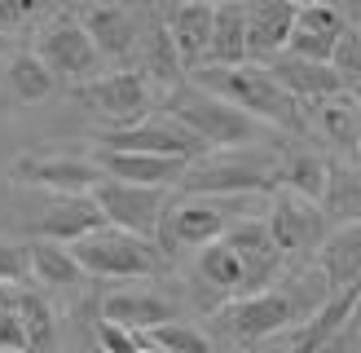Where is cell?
I'll return each mask as SVG.
<instances>
[{
    "mask_svg": "<svg viewBox=\"0 0 361 353\" xmlns=\"http://www.w3.org/2000/svg\"><path fill=\"white\" fill-rule=\"evenodd\" d=\"M194 84L207 93L225 97L229 106H238L243 115H251L264 128L282 133H304V111L286 88L269 76L264 62H243V66H198Z\"/></svg>",
    "mask_w": 361,
    "mask_h": 353,
    "instance_id": "1",
    "label": "cell"
},
{
    "mask_svg": "<svg viewBox=\"0 0 361 353\" xmlns=\"http://www.w3.org/2000/svg\"><path fill=\"white\" fill-rule=\"evenodd\" d=\"M164 111L180 124V128H190L207 150H243L264 128V124H256L251 115H243L238 106H229L225 97L207 93V88H198V84L172 88Z\"/></svg>",
    "mask_w": 361,
    "mask_h": 353,
    "instance_id": "2",
    "label": "cell"
},
{
    "mask_svg": "<svg viewBox=\"0 0 361 353\" xmlns=\"http://www.w3.org/2000/svg\"><path fill=\"white\" fill-rule=\"evenodd\" d=\"M194 199H238V194H274L278 190V164L251 155H216L194 159L185 176L176 181Z\"/></svg>",
    "mask_w": 361,
    "mask_h": 353,
    "instance_id": "3",
    "label": "cell"
},
{
    "mask_svg": "<svg viewBox=\"0 0 361 353\" xmlns=\"http://www.w3.org/2000/svg\"><path fill=\"white\" fill-rule=\"evenodd\" d=\"M80 270L93 278H154L164 270V256L159 247L141 234H128V229L102 225L97 234H88L80 243H71Z\"/></svg>",
    "mask_w": 361,
    "mask_h": 353,
    "instance_id": "4",
    "label": "cell"
},
{
    "mask_svg": "<svg viewBox=\"0 0 361 353\" xmlns=\"http://www.w3.org/2000/svg\"><path fill=\"white\" fill-rule=\"evenodd\" d=\"M75 97L88 111H97L102 119H111V128L137 124L154 111V84L137 66H123V71H111V76H93L88 84H75Z\"/></svg>",
    "mask_w": 361,
    "mask_h": 353,
    "instance_id": "5",
    "label": "cell"
},
{
    "mask_svg": "<svg viewBox=\"0 0 361 353\" xmlns=\"http://www.w3.org/2000/svg\"><path fill=\"white\" fill-rule=\"evenodd\" d=\"M97 150H133V155H168V159H203L207 146L198 141L190 128H180L172 115H146L137 124H123V128H106L93 137Z\"/></svg>",
    "mask_w": 361,
    "mask_h": 353,
    "instance_id": "6",
    "label": "cell"
},
{
    "mask_svg": "<svg viewBox=\"0 0 361 353\" xmlns=\"http://www.w3.org/2000/svg\"><path fill=\"white\" fill-rule=\"evenodd\" d=\"M88 194H93V203L102 208L106 225L128 229V234H141V239H154L159 221H164V212H168V190L164 186H128V181L102 176Z\"/></svg>",
    "mask_w": 361,
    "mask_h": 353,
    "instance_id": "7",
    "label": "cell"
},
{
    "mask_svg": "<svg viewBox=\"0 0 361 353\" xmlns=\"http://www.w3.org/2000/svg\"><path fill=\"white\" fill-rule=\"evenodd\" d=\"M35 58H40L58 80H71V84H88L97 76L102 66V53L93 49V40H88V31L80 18L71 13H58L53 23L40 31V40H35Z\"/></svg>",
    "mask_w": 361,
    "mask_h": 353,
    "instance_id": "8",
    "label": "cell"
},
{
    "mask_svg": "<svg viewBox=\"0 0 361 353\" xmlns=\"http://www.w3.org/2000/svg\"><path fill=\"white\" fill-rule=\"evenodd\" d=\"M295 318H300V305L291 300V292L264 287V292H247L238 300H229L221 309V327L233 340H264V335L286 331Z\"/></svg>",
    "mask_w": 361,
    "mask_h": 353,
    "instance_id": "9",
    "label": "cell"
},
{
    "mask_svg": "<svg viewBox=\"0 0 361 353\" xmlns=\"http://www.w3.org/2000/svg\"><path fill=\"white\" fill-rule=\"evenodd\" d=\"M269 239L278 243L282 256H304L317 252L322 239H326V217L313 199H300L291 190H274V203H269Z\"/></svg>",
    "mask_w": 361,
    "mask_h": 353,
    "instance_id": "10",
    "label": "cell"
},
{
    "mask_svg": "<svg viewBox=\"0 0 361 353\" xmlns=\"http://www.w3.org/2000/svg\"><path fill=\"white\" fill-rule=\"evenodd\" d=\"M9 176L18 186H40L53 194H88L102 181V168L80 155H23L9 164Z\"/></svg>",
    "mask_w": 361,
    "mask_h": 353,
    "instance_id": "11",
    "label": "cell"
},
{
    "mask_svg": "<svg viewBox=\"0 0 361 353\" xmlns=\"http://www.w3.org/2000/svg\"><path fill=\"white\" fill-rule=\"evenodd\" d=\"M102 225H106V217L93 203V194H53V203L31 217V234L71 247V243L88 239V234H97Z\"/></svg>",
    "mask_w": 361,
    "mask_h": 353,
    "instance_id": "12",
    "label": "cell"
},
{
    "mask_svg": "<svg viewBox=\"0 0 361 353\" xmlns=\"http://www.w3.org/2000/svg\"><path fill=\"white\" fill-rule=\"evenodd\" d=\"M225 243L233 247V256L243 265V296L247 292H264L269 282L282 274V252L278 243L269 239V225L264 221H238L225 229Z\"/></svg>",
    "mask_w": 361,
    "mask_h": 353,
    "instance_id": "13",
    "label": "cell"
},
{
    "mask_svg": "<svg viewBox=\"0 0 361 353\" xmlns=\"http://www.w3.org/2000/svg\"><path fill=\"white\" fill-rule=\"evenodd\" d=\"M247 13V62H269L286 53V40L295 31L291 0H243Z\"/></svg>",
    "mask_w": 361,
    "mask_h": 353,
    "instance_id": "14",
    "label": "cell"
},
{
    "mask_svg": "<svg viewBox=\"0 0 361 353\" xmlns=\"http://www.w3.org/2000/svg\"><path fill=\"white\" fill-rule=\"evenodd\" d=\"M264 66L295 102H326V97L344 93V80H339V71L331 62H309V58H295V53H278Z\"/></svg>",
    "mask_w": 361,
    "mask_h": 353,
    "instance_id": "15",
    "label": "cell"
},
{
    "mask_svg": "<svg viewBox=\"0 0 361 353\" xmlns=\"http://www.w3.org/2000/svg\"><path fill=\"white\" fill-rule=\"evenodd\" d=\"M93 164L102 168V176L111 181H128V186H164L172 190L185 176V159H168V155H133V150H97Z\"/></svg>",
    "mask_w": 361,
    "mask_h": 353,
    "instance_id": "16",
    "label": "cell"
},
{
    "mask_svg": "<svg viewBox=\"0 0 361 353\" xmlns=\"http://www.w3.org/2000/svg\"><path fill=\"white\" fill-rule=\"evenodd\" d=\"M80 23H84L88 40H93V49L102 53V58L123 62L128 53H137V40H141V31H137V13H133V9H123L119 0H97V5L80 18Z\"/></svg>",
    "mask_w": 361,
    "mask_h": 353,
    "instance_id": "17",
    "label": "cell"
},
{
    "mask_svg": "<svg viewBox=\"0 0 361 353\" xmlns=\"http://www.w3.org/2000/svg\"><path fill=\"white\" fill-rule=\"evenodd\" d=\"M225 212L216 208L212 199H190L185 203H176L164 212V221H159V234H164L168 243L176 247H207L216 239H225Z\"/></svg>",
    "mask_w": 361,
    "mask_h": 353,
    "instance_id": "18",
    "label": "cell"
},
{
    "mask_svg": "<svg viewBox=\"0 0 361 353\" xmlns=\"http://www.w3.org/2000/svg\"><path fill=\"white\" fill-rule=\"evenodd\" d=\"M361 309V287H344V292H331L322 305L300 323L295 340H291V353H317L322 345H331L344 327H353V318Z\"/></svg>",
    "mask_w": 361,
    "mask_h": 353,
    "instance_id": "19",
    "label": "cell"
},
{
    "mask_svg": "<svg viewBox=\"0 0 361 353\" xmlns=\"http://www.w3.org/2000/svg\"><path fill=\"white\" fill-rule=\"evenodd\" d=\"M317 274L326 278L331 292L361 287V221L331 229L317 247Z\"/></svg>",
    "mask_w": 361,
    "mask_h": 353,
    "instance_id": "20",
    "label": "cell"
},
{
    "mask_svg": "<svg viewBox=\"0 0 361 353\" xmlns=\"http://www.w3.org/2000/svg\"><path fill=\"white\" fill-rule=\"evenodd\" d=\"M212 13L216 5L212 0H180V5L168 13V35H172V44L180 53V66L185 71H198L207 58V40H212Z\"/></svg>",
    "mask_w": 361,
    "mask_h": 353,
    "instance_id": "21",
    "label": "cell"
},
{
    "mask_svg": "<svg viewBox=\"0 0 361 353\" xmlns=\"http://www.w3.org/2000/svg\"><path fill=\"white\" fill-rule=\"evenodd\" d=\"M102 318L115 327H128V331H150L159 323H176V305L168 296L123 287V292H111L102 300Z\"/></svg>",
    "mask_w": 361,
    "mask_h": 353,
    "instance_id": "22",
    "label": "cell"
},
{
    "mask_svg": "<svg viewBox=\"0 0 361 353\" xmlns=\"http://www.w3.org/2000/svg\"><path fill=\"white\" fill-rule=\"evenodd\" d=\"M247 62V13L243 0H221L212 13V40L203 66H243Z\"/></svg>",
    "mask_w": 361,
    "mask_h": 353,
    "instance_id": "23",
    "label": "cell"
},
{
    "mask_svg": "<svg viewBox=\"0 0 361 353\" xmlns=\"http://www.w3.org/2000/svg\"><path fill=\"white\" fill-rule=\"evenodd\" d=\"M137 49H141V66L137 71L150 84H159L164 93H172V88L185 84V66H180V53H176V44H172V35H168L164 23H154L146 35H141Z\"/></svg>",
    "mask_w": 361,
    "mask_h": 353,
    "instance_id": "24",
    "label": "cell"
},
{
    "mask_svg": "<svg viewBox=\"0 0 361 353\" xmlns=\"http://www.w3.org/2000/svg\"><path fill=\"white\" fill-rule=\"evenodd\" d=\"M27 261H31V278L44 282V287H80L84 270L75 252L66 243H49V239H31L27 243Z\"/></svg>",
    "mask_w": 361,
    "mask_h": 353,
    "instance_id": "25",
    "label": "cell"
},
{
    "mask_svg": "<svg viewBox=\"0 0 361 353\" xmlns=\"http://www.w3.org/2000/svg\"><path fill=\"white\" fill-rule=\"evenodd\" d=\"M317 208H322V217L335 221V225H353V221H361V168L331 164L326 194H322Z\"/></svg>",
    "mask_w": 361,
    "mask_h": 353,
    "instance_id": "26",
    "label": "cell"
},
{
    "mask_svg": "<svg viewBox=\"0 0 361 353\" xmlns=\"http://www.w3.org/2000/svg\"><path fill=\"white\" fill-rule=\"evenodd\" d=\"M18 318H23V335H27V353H58V318H53V305L23 287L18 292Z\"/></svg>",
    "mask_w": 361,
    "mask_h": 353,
    "instance_id": "27",
    "label": "cell"
},
{
    "mask_svg": "<svg viewBox=\"0 0 361 353\" xmlns=\"http://www.w3.org/2000/svg\"><path fill=\"white\" fill-rule=\"evenodd\" d=\"M326 176H331V164L313 150H300L286 164H278V186L313 203H322V194H326Z\"/></svg>",
    "mask_w": 361,
    "mask_h": 353,
    "instance_id": "28",
    "label": "cell"
},
{
    "mask_svg": "<svg viewBox=\"0 0 361 353\" xmlns=\"http://www.w3.org/2000/svg\"><path fill=\"white\" fill-rule=\"evenodd\" d=\"M5 80H9L13 102H23V106L44 102V97H53V88H58V76H53L35 53H18L9 62V71H5Z\"/></svg>",
    "mask_w": 361,
    "mask_h": 353,
    "instance_id": "29",
    "label": "cell"
},
{
    "mask_svg": "<svg viewBox=\"0 0 361 353\" xmlns=\"http://www.w3.org/2000/svg\"><path fill=\"white\" fill-rule=\"evenodd\" d=\"M198 274H203V282L216 292H229V296L243 292V265H238V256H233V247L225 239H216L198 252Z\"/></svg>",
    "mask_w": 361,
    "mask_h": 353,
    "instance_id": "30",
    "label": "cell"
},
{
    "mask_svg": "<svg viewBox=\"0 0 361 353\" xmlns=\"http://www.w3.org/2000/svg\"><path fill=\"white\" fill-rule=\"evenodd\" d=\"M141 340L159 353H212V340L190 323H159L150 331H141Z\"/></svg>",
    "mask_w": 361,
    "mask_h": 353,
    "instance_id": "31",
    "label": "cell"
},
{
    "mask_svg": "<svg viewBox=\"0 0 361 353\" xmlns=\"http://www.w3.org/2000/svg\"><path fill=\"white\" fill-rule=\"evenodd\" d=\"M317 119H322V128H326L331 141H339V146H353L357 141V106L353 97H326V102H317Z\"/></svg>",
    "mask_w": 361,
    "mask_h": 353,
    "instance_id": "32",
    "label": "cell"
},
{
    "mask_svg": "<svg viewBox=\"0 0 361 353\" xmlns=\"http://www.w3.org/2000/svg\"><path fill=\"white\" fill-rule=\"evenodd\" d=\"M331 66L339 71L344 88H361V27H344V35L335 40V53H331Z\"/></svg>",
    "mask_w": 361,
    "mask_h": 353,
    "instance_id": "33",
    "label": "cell"
},
{
    "mask_svg": "<svg viewBox=\"0 0 361 353\" xmlns=\"http://www.w3.org/2000/svg\"><path fill=\"white\" fill-rule=\"evenodd\" d=\"M295 27L317 31V35H344L348 18L339 13L331 0H322V5H300V9H295Z\"/></svg>",
    "mask_w": 361,
    "mask_h": 353,
    "instance_id": "34",
    "label": "cell"
},
{
    "mask_svg": "<svg viewBox=\"0 0 361 353\" xmlns=\"http://www.w3.org/2000/svg\"><path fill=\"white\" fill-rule=\"evenodd\" d=\"M31 278V261H27V243L0 234V282H27Z\"/></svg>",
    "mask_w": 361,
    "mask_h": 353,
    "instance_id": "35",
    "label": "cell"
},
{
    "mask_svg": "<svg viewBox=\"0 0 361 353\" xmlns=\"http://www.w3.org/2000/svg\"><path fill=\"white\" fill-rule=\"evenodd\" d=\"M97 349L102 353H141V331L128 327H115V323H97Z\"/></svg>",
    "mask_w": 361,
    "mask_h": 353,
    "instance_id": "36",
    "label": "cell"
},
{
    "mask_svg": "<svg viewBox=\"0 0 361 353\" xmlns=\"http://www.w3.org/2000/svg\"><path fill=\"white\" fill-rule=\"evenodd\" d=\"M40 9H44V0H0V35L23 31Z\"/></svg>",
    "mask_w": 361,
    "mask_h": 353,
    "instance_id": "37",
    "label": "cell"
},
{
    "mask_svg": "<svg viewBox=\"0 0 361 353\" xmlns=\"http://www.w3.org/2000/svg\"><path fill=\"white\" fill-rule=\"evenodd\" d=\"M0 353H27V335H23V318H18V309L0 313Z\"/></svg>",
    "mask_w": 361,
    "mask_h": 353,
    "instance_id": "38",
    "label": "cell"
},
{
    "mask_svg": "<svg viewBox=\"0 0 361 353\" xmlns=\"http://www.w3.org/2000/svg\"><path fill=\"white\" fill-rule=\"evenodd\" d=\"M18 282H0V313H9V309H18Z\"/></svg>",
    "mask_w": 361,
    "mask_h": 353,
    "instance_id": "39",
    "label": "cell"
},
{
    "mask_svg": "<svg viewBox=\"0 0 361 353\" xmlns=\"http://www.w3.org/2000/svg\"><path fill=\"white\" fill-rule=\"evenodd\" d=\"M291 5H295V9H300V5H322V0H291Z\"/></svg>",
    "mask_w": 361,
    "mask_h": 353,
    "instance_id": "40",
    "label": "cell"
},
{
    "mask_svg": "<svg viewBox=\"0 0 361 353\" xmlns=\"http://www.w3.org/2000/svg\"><path fill=\"white\" fill-rule=\"evenodd\" d=\"M141 353H159V349H150V345H146V340H141Z\"/></svg>",
    "mask_w": 361,
    "mask_h": 353,
    "instance_id": "41",
    "label": "cell"
},
{
    "mask_svg": "<svg viewBox=\"0 0 361 353\" xmlns=\"http://www.w3.org/2000/svg\"><path fill=\"white\" fill-rule=\"evenodd\" d=\"M357 168H361V137H357Z\"/></svg>",
    "mask_w": 361,
    "mask_h": 353,
    "instance_id": "42",
    "label": "cell"
},
{
    "mask_svg": "<svg viewBox=\"0 0 361 353\" xmlns=\"http://www.w3.org/2000/svg\"><path fill=\"white\" fill-rule=\"evenodd\" d=\"M225 353H247V349H225Z\"/></svg>",
    "mask_w": 361,
    "mask_h": 353,
    "instance_id": "43",
    "label": "cell"
},
{
    "mask_svg": "<svg viewBox=\"0 0 361 353\" xmlns=\"http://www.w3.org/2000/svg\"><path fill=\"white\" fill-rule=\"evenodd\" d=\"M212 5H221V0H212Z\"/></svg>",
    "mask_w": 361,
    "mask_h": 353,
    "instance_id": "44",
    "label": "cell"
}]
</instances>
